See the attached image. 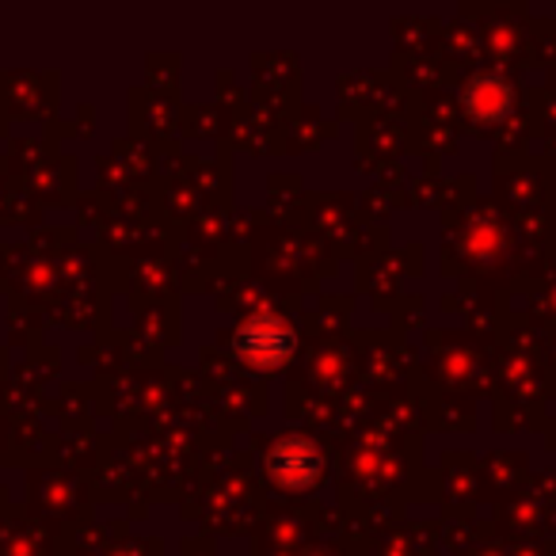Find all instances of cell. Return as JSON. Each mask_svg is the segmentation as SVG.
Returning <instances> with one entry per match:
<instances>
[{"instance_id": "1", "label": "cell", "mask_w": 556, "mask_h": 556, "mask_svg": "<svg viewBox=\"0 0 556 556\" xmlns=\"http://www.w3.org/2000/svg\"><path fill=\"white\" fill-rule=\"evenodd\" d=\"M294 340H290V328L282 325L278 317L263 313V317H252L244 328L237 332V351L248 366H260V370H270L282 358L290 355Z\"/></svg>"}, {"instance_id": "2", "label": "cell", "mask_w": 556, "mask_h": 556, "mask_svg": "<svg viewBox=\"0 0 556 556\" xmlns=\"http://www.w3.org/2000/svg\"><path fill=\"white\" fill-rule=\"evenodd\" d=\"M317 469H320L317 450H313L309 442H302V439L278 442L275 454H270V472H275L278 484L302 488V484H309Z\"/></svg>"}]
</instances>
